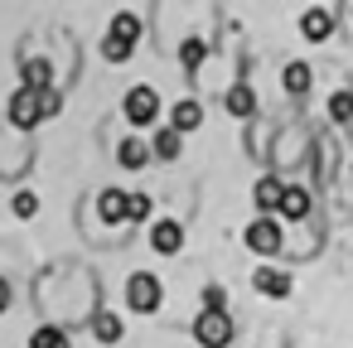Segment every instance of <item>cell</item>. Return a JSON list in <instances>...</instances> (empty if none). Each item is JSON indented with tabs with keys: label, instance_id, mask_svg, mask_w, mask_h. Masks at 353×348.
<instances>
[{
	"label": "cell",
	"instance_id": "cell-1",
	"mask_svg": "<svg viewBox=\"0 0 353 348\" xmlns=\"http://www.w3.org/2000/svg\"><path fill=\"white\" fill-rule=\"evenodd\" d=\"M6 112H10V126H15V131H34V126H44L49 116L63 112V92H59V88H49V92L15 88V97H10Z\"/></svg>",
	"mask_w": 353,
	"mask_h": 348
},
{
	"label": "cell",
	"instance_id": "cell-2",
	"mask_svg": "<svg viewBox=\"0 0 353 348\" xmlns=\"http://www.w3.org/2000/svg\"><path fill=\"white\" fill-rule=\"evenodd\" d=\"M136 44H141V15H131V10L112 15V25H107V39H102V54H107V63H126V59L136 54Z\"/></svg>",
	"mask_w": 353,
	"mask_h": 348
},
{
	"label": "cell",
	"instance_id": "cell-3",
	"mask_svg": "<svg viewBox=\"0 0 353 348\" xmlns=\"http://www.w3.org/2000/svg\"><path fill=\"white\" fill-rule=\"evenodd\" d=\"M126 305H131V314H155V309L165 305L160 276H155V271H131V276H126Z\"/></svg>",
	"mask_w": 353,
	"mask_h": 348
},
{
	"label": "cell",
	"instance_id": "cell-4",
	"mask_svg": "<svg viewBox=\"0 0 353 348\" xmlns=\"http://www.w3.org/2000/svg\"><path fill=\"white\" fill-rule=\"evenodd\" d=\"M121 116L131 121V126H155V116H160V92L155 88H131L126 92V102H121Z\"/></svg>",
	"mask_w": 353,
	"mask_h": 348
},
{
	"label": "cell",
	"instance_id": "cell-5",
	"mask_svg": "<svg viewBox=\"0 0 353 348\" xmlns=\"http://www.w3.org/2000/svg\"><path fill=\"white\" fill-rule=\"evenodd\" d=\"M242 242H247L256 256H276L285 237H281V223H276V218H252L247 232H242Z\"/></svg>",
	"mask_w": 353,
	"mask_h": 348
},
{
	"label": "cell",
	"instance_id": "cell-6",
	"mask_svg": "<svg viewBox=\"0 0 353 348\" xmlns=\"http://www.w3.org/2000/svg\"><path fill=\"white\" fill-rule=\"evenodd\" d=\"M194 338H199L203 348H228V343H232V319H228V309H223V314L203 309V314L194 319Z\"/></svg>",
	"mask_w": 353,
	"mask_h": 348
},
{
	"label": "cell",
	"instance_id": "cell-7",
	"mask_svg": "<svg viewBox=\"0 0 353 348\" xmlns=\"http://www.w3.org/2000/svg\"><path fill=\"white\" fill-rule=\"evenodd\" d=\"M97 218H102L107 227L131 223V194H121V189H102V194H97Z\"/></svg>",
	"mask_w": 353,
	"mask_h": 348
},
{
	"label": "cell",
	"instance_id": "cell-8",
	"mask_svg": "<svg viewBox=\"0 0 353 348\" xmlns=\"http://www.w3.org/2000/svg\"><path fill=\"white\" fill-rule=\"evenodd\" d=\"M281 194H285V184H281L276 174H261V179L252 184V203L261 208V218H271V213H281Z\"/></svg>",
	"mask_w": 353,
	"mask_h": 348
},
{
	"label": "cell",
	"instance_id": "cell-9",
	"mask_svg": "<svg viewBox=\"0 0 353 348\" xmlns=\"http://www.w3.org/2000/svg\"><path fill=\"white\" fill-rule=\"evenodd\" d=\"M300 34H305L310 44H324V39L334 34V10H324V6L305 10V15H300Z\"/></svg>",
	"mask_w": 353,
	"mask_h": 348
},
{
	"label": "cell",
	"instance_id": "cell-10",
	"mask_svg": "<svg viewBox=\"0 0 353 348\" xmlns=\"http://www.w3.org/2000/svg\"><path fill=\"white\" fill-rule=\"evenodd\" d=\"M20 78H25L30 92H49V88H54V63L39 59V54H34V59H20Z\"/></svg>",
	"mask_w": 353,
	"mask_h": 348
},
{
	"label": "cell",
	"instance_id": "cell-11",
	"mask_svg": "<svg viewBox=\"0 0 353 348\" xmlns=\"http://www.w3.org/2000/svg\"><path fill=\"white\" fill-rule=\"evenodd\" d=\"M150 160H155V155H150V141H145V136H126V141L117 145V165H121V170H145Z\"/></svg>",
	"mask_w": 353,
	"mask_h": 348
},
{
	"label": "cell",
	"instance_id": "cell-12",
	"mask_svg": "<svg viewBox=\"0 0 353 348\" xmlns=\"http://www.w3.org/2000/svg\"><path fill=\"white\" fill-rule=\"evenodd\" d=\"M150 247H155L160 256H174V252L184 247V227H179L174 218H160V223L150 227Z\"/></svg>",
	"mask_w": 353,
	"mask_h": 348
},
{
	"label": "cell",
	"instance_id": "cell-13",
	"mask_svg": "<svg viewBox=\"0 0 353 348\" xmlns=\"http://www.w3.org/2000/svg\"><path fill=\"white\" fill-rule=\"evenodd\" d=\"M170 126H174L179 136H189V131H199V126H203V107H199L194 97H179V102L170 107Z\"/></svg>",
	"mask_w": 353,
	"mask_h": 348
},
{
	"label": "cell",
	"instance_id": "cell-14",
	"mask_svg": "<svg viewBox=\"0 0 353 348\" xmlns=\"http://www.w3.org/2000/svg\"><path fill=\"white\" fill-rule=\"evenodd\" d=\"M252 285H256L261 295H271V300H285V295H290V276H285V271H276V266H256Z\"/></svg>",
	"mask_w": 353,
	"mask_h": 348
},
{
	"label": "cell",
	"instance_id": "cell-15",
	"mask_svg": "<svg viewBox=\"0 0 353 348\" xmlns=\"http://www.w3.org/2000/svg\"><path fill=\"white\" fill-rule=\"evenodd\" d=\"M179 150H184V136H179L174 126H160V131L150 136V155H155V160L170 165V160H179Z\"/></svg>",
	"mask_w": 353,
	"mask_h": 348
},
{
	"label": "cell",
	"instance_id": "cell-16",
	"mask_svg": "<svg viewBox=\"0 0 353 348\" xmlns=\"http://www.w3.org/2000/svg\"><path fill=\"white\" fill-rule=\"evenodd\" d=\"M121 334H126L121 314H112V309H97V314H92V338H97V343H121Z\"/></svg>",
	"mask_w": 353,
	"mask_h": 348
},
{
	"label": "cell",
	"instance_id": "cell-17",
	"mask_svg": "<svg viewBox=\"0 0 353 348\" xmlns=\"http://www.w3.org/2000/svg\"><path fill=\"white\" fill-rule=\"evenodd\" d=\"M281 218H310V194L300 189V184H285V194H281Z\"/></svg>",
	"mask_w": 353,
	"mask_h": 348
},
{
	"label": "cell",
	"instance_id": "cell-18",
	"mask_svg": "<svg viewBox=\"0 0 353 348\" xmlns=\"http://www.w3.org/2000/svg\"><path fill=\"white\" fill-rule=\"evenodd\" d=\"M281 83H285V92H290V97H305V92H310V83H314V73H310V63H285Z\"/></svg>",
	"mask_w": 353,
	"mask_h": 348
},
{
	"label": "cell",
	"instance_id": "cell-19",
	"mask_svg": "<svg viewBox=\"0 0 353 348\" xmlns=\"http://www.w3.org/2000/svg\"><path fill=\"white\" fill-rule=\"evenodd\" d=\"M30 348H73V343H68V329H59V324H39V329L30 334Z\"/></svg>",
	"mask_w": 353,
	"mask_h": 348
},
{
	"label": "cell",
	"instance_id": "cell-20",
	"mask_svg": "<svg viewBox=\"0 0 353 348\" xmlns=\"http://www.w3.org/2000/svg\"><path fill=\"white\" fill-rule=\"evenodd\" d=\"M228 112H232V116H252V112H256V92H252L247 83L228 88Z\"/></svg>",
	"mask_w": 353,
	"mask_h": 348
},
{
	"label": "cell",
	"instance_id": "cell-21",
	"mask_svg": "<svg viewBox=\"0 0 353 348\" xmlns=\"http://www.w3.org/2000/svg\"><path fill=\"white\" fill-rule=\"evenodd\" d=\"M329 116H334V121H353V88H339V92L329 97Z\"/></svg>",
	"mask_w": 353,
	"mask_h": 348
},
{
	"label": "cell",
	"instance_id": "cell-22",
	"mask_svg": "<svg viewBox=\"0 0 353 348\" xmlns=\"http://www.w3.org/2000/svg\"><path fill=\"white\" fill-rule=\"evenodd\" d=\"M203 54H208V44H203V39H184V49H179V63L194 73V68L203 63Z\"/></svg>",
	"mask_w": 353,
	"mask_h": 348
},
{
	"label": "cell",
	"instance_id": "cell-23",
	"mask_svg": "<svg viewBox=\"0 0 353 348\" xmlns=\"http://www.w3.org/2000/svg\"><path fill=\"white\" fill-rule=\"evenodd\" d=\"M10 208H15V218H34V213H39V198H34V189H20Z\"/></svg>",
	"mask_w": 353,
	"mask_h": 348
},
{
	"label": "cell",
	"instance_id": "cell-24",
	"mask_svg": "<svg viewBox=\"0 0 353 348\" xmlns=\"http://www.w3.org/2000/svg\"><path fill=\"white\" fill-rule=\"evenodd\" d=\"M155 213V198L150 194H131V223H145Z\"/></svg>",
	"mask_w": 353,
	"mask_h": 348
},
{
	"label": "cell",
	"instance_id": "cell-25",
	"mask_svg": "<svg viewBox=\"0 0 353 348\" xmlns=\"http://www.w3.org/2000/svg\"><path fill=\"white\" fill-rule=\"evenodd\" d=\"M203 309L223 314V309H228V290H223V285H203Z\"/></svg>",
	"mask_w": 353,
	"mask_h": 348
},
{
	"label": "cell",
	"instance_id": "cell-26",
	"mask_svg": "<svg viewBox=\"0 0 353 348\" xmlns=\"http://www.w3.org/2000/svg\"><path fill=\"white\" fill-rule=\"evenodd\" d=\"M10 300H15V290H10V280H6V276H0V314L10 309Z\"/></svg>",
	"mask_w": 353,
	"mask_h": 348
}]
</instances>
